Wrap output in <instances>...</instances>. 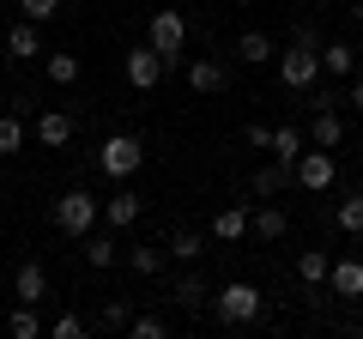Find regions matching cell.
<instances>
[{"instance_id": "cell-19", "label": "cell", "mask_w": 363, "mask_h": 339, "mask_svg": "<svg viewBox=\"0 0 363 339\" xmlns=\"http://www.w3.org/2000/svg\"><path fill=\"white\" fill-rule=\"evenodd\" d=\"M43 73H49V85H79V73H85V67H79V55L55 49L49 61H43Z\"/></svg>"}, {"instance_id": "cell-21", "label": "cell", "mask_w": 363, "mask_h": 339, "mask_svg": "<svg viewBox=\"0 0 363 339\" xmlns=\"http://www.w3.org/2000/svg\"><path fill=\"white\" fill-rule=\"evenodd\" d=\"M327 273H333V261H327L321 248H303L297 255V279L303 285H327Z\"/></svg>"}, {"instance_id": "cell-7", "label": "cell", "mask_w": 363, "mask_h": 339, "mask_svg": "<svg viewBox=\"0 0 363 339\" xmlns=\"http://www.w3.org/2000/svg\"><path fill=\"white\" fill-rule=\"evenodd\" d=\"M164 55L152 49V43H140V49H128V85L133 91H157V79H164Z\"/></svg>"}, {"instance_id": "cell-4", "label": "cell", "mask_w": 363, "mask_h": 339, "mask_svg": "<svg viewBox=\"0 0 363 339\" xmlns=\"http://www.w3.org/2000/svg\"><path fill=\"white\" fill-rule=\"evenodd\" d=\"M145 43H152V49L164 55L169 67H176V61H182V49H188V18H182L176 6H157L152 25H145Z\"/></svg>"}, {"instance_id": "cell-36", "label": "cell", "mask_w": 363, "mask_h": 339, "mask_svg": "<svg viewBox=\"0 0 363 339\" xmlns=\"http://www.w3.org/2000/svg\"><path fill=\"white\" fill-rule=\"evenodd\" d=\"M351 109L363 116V79H351Z\"/></svg>"}, {"instance_id": "cell-1", "label": "cell", "mask_w": 363, "mask_h": 339, "mask_svg": "<svg viewBox=\"0 0 363 339\" xmlns=\"http://www.w3.org/2000/svg\"><path fill=\"white\" fill-rule=\"evenodd\" d=\"M315 79H321V37H315L309 25H297V37H291V49L279 55V85L285 91H309Z\"/></svg>"}, {"instance_id": "cell-20", "label": "cell", "mask_w": 363, "mask_h": 339, "mask_svg": "<svg viewBox=\"0 0 363 339\" xmlns=\"http://www.w3.org/2000/svg\"><path fill=\"white\" fill-rule=\"evenodd\" d=\"M212 236H218V243H236V236H248V206H224L218 218H212Z\"/></svg>"}, {"instance_id": "cell-27", "label": "cell", "mask_w": 363, "mask_h": 339, "mask_svg": "<svg viewBox=\"0 0 363 339\" xmlns=\"http://www.w3.org/2000/svg\"><path fill=\"white\" fill-rule=\"evenodd\" d=\"M85 261H91V267H97V273H109V267H116V261H121V248H116V243H109V236H85Z\"/></svg>"}, {"instance_id": "cell-13", "label": "cell", "mask_w": 363, "mask_h": 339, "mask_svg": "<svg viewBox=\"0 0 363 339\" xmlns=\"http://www.w3.org/2000/svg\"><path fill=\"white\" fill-rule=\"evenodd\" d=\"M236 61L267 67V61H279V49H272V37H267V30H242V37H236Z\"/></svg>"}, {"instance_id": "cell-9", "label": "cell", "mask_w": 363, "mask_h": 339, "mask_svg": "<svg viewBox=\"0 0 363 339\" xmlns=\"http://www.w3.org/2000/svg\"><path fill=\"white\" fill-rule=\"evenodd\" d=\"M145 212V194H133V188H121V194H109L104 200V218H109V230H128L133 218Z\"/></svg>"}, {"instance_id": "cell-8", "label": "cell", "mask_w": 363, "mask_h": 339, "mask_svg": "<svg viewBox=\"0 0 363 339\" xmlns=\"http://www.w3.org/2000/svg\"><path fill=\"white\" fill-rule=\"evenodd\" d=\"M285 188H297V164H279V157H272V164L255 170V194H260V200L285 194Z\"/></svg>"}, {"instance_id": "cell-33", "label": "cell", "mask_w": 363, "mask_h": 339, "mask_svg": "<svg viewBox=\"0 0 363 339\" xmlns=\"http://www.w3.org/2000/svg\"><path fill=\"white\" fill-rule=\"evenodd\" d=\"M49 333H55V339H85V333H91V321H85V315H61Z\"/></svg>"}, {"instance_id": "cell-12", "label": "cell", "mask_w": 363, "mask_h": 339, "mask_svg": "<svg viewBox=\"0 0 363 339\" xmlns=\"http://www.w3.org/2000/svg\"><path fill=\"white\" fill-rule=\"evenodd\" d=\"M327 291L333 297H363V261H333V273H327Z\"/></svg>"}, {"instance_id": "cell-37", "label": "cell", "mask_w": 363, "mask_h": 339, "mask_svg": "<svg viewBox=\"0 0 363 339\" xmlns=\"http://www.w3.org/2000/svg\"><path fill=\"white\" fill-rule=\"evenodd\" d=\"M357 30H363V0H357Z\"/></svg>"}, {"instance_id": "cell-2", "label": "cell", "mask_w": 363, "mask_h": 339, "mask_svg": "<svg viewBox=\"0 0 363 339\" xmlns=\"http://www.w3.org/2000/svg\"><path fill=\"white\" fill-rule=\"evenodd\" d=\"M97 218H104V200H91L85 188H73V194L55 200V230H61V236H91Z\"/></svg>"}, {"instance_id": "cell-10", "label": "cell", "mask_w": 363, "mask_h": 339, "mask_svg": "<svg viewBox=\"0 0 363 339\" xmlns=\"http://www.w3.org/2000/svg\"><path fill=\"white\" fill-rule=\"evenodd\" d=\"M43 297H49V273H43L37 261H25L13 273V303H43Z\"/></svg>"}, {"instance_id": "cell-3", "label": "cell", "mask_w": 363, "mask_h": 339, "mask_svg": "<svg viewBox=\"0 0 363 339\" xmlns=\"http://www.w3.org/2000/svg\"><path fill=\"white\" fill-rule=\"evenodd\" d=\"M212 309H218V321H230V327H248V321H260L267 297H260V291L248 285V279H236V285L212 291Z\"/></svg>"}, {"instance_id": "cell-16", "label": "cell", "mask_w": 363, "mask_h": 339, "mask_svg": "<svg viewBox=\"0 0 363 339\" xmlns=\"http://www.w3.org/2000/svg\"><path fill=\"white\" fill-rule=\"evenodd\" d=\"M188 85H194V91H224V85H230V73H224L218 61H188Z\"/></svg>"}, {"instance_id": "cell-22", "label": "cell", "mask_w": 363, "mask_h": 339, "mask_svg": "<svg viewBox=\"0 0 363 339\" xmlns=\"http://www.w3.org/2000/svg\"><path fill=\"white\" fill-rule=\"evenodd\" d=\"M309 140H315V145H327V152H333V145L345 140V121H339L333 109H315V128H309Z\"/></svg>"}, {"instance_id": "cell-32", "label": "cell", "mask_w": 363, "mask_h": 339, "mask_svg": "<svg viewBox=\"0 0 363 339\" xmlns=\"http://www.w3.org/2000/svg\"><path fill=\"white\" fill-rule=\"evenodd\" d=\"M128 333H133V339H164V315H133Z\"/></svg>"}, {"instance_id": "cell-28", "label": "cell", "mask_w": 363, "mask_h": 339, "mask_svg": "<svg viewBox=\"0 0 363 339\" xmlns=\"http://www.w3.org/2000/svg\"><path fill=\"white\" fill-rule=\"evenodd\" d=\"M206 297H212V291H206V279H200V273H182L176 279V303H182V309H200Z\"/></svg>"}, {"instance_id": "cell-34", "label": "cell", "mask_w": 363, "mask_h": 339, "mask_svg": "<svg viewBox=\"0 0 363 339\" xmlns=\"http://www.w3.org/2000/svg\"><path fill=\"white\" fill-rule=\"evenodd\" d=\"M242 140L255 145V152H272V128H267V121H248V133H242Z\"/></svg>"}, {"instance_id": "cell-6", "label": "cell", "mask_w": 363, "mask_h": 339, "mask_svg": "<svg viewBox=\"0 0 363 339\" xmlns=\"http://www.w3.org/2000/svg\"><path fill=\"white\" fill-rule=\"evenodd\" d=\"M339 182V164L327 145H309V152L297 157V188H309V194H327V188Z\"/></svg>"}, {"instance_id": "cell-25", "label": "cell", "mask_w": 363, "mask_h": 339, "mask_svg": "<svg viewBox=\"0 0 363 339\" xmlns=\"http://www.w3.org/2000/svg\"><path fill=\"white\" fill-rule=\"evenodd\" d=\"M13 152H25V121H18V109L13 116L0 109V157H13Z\"/></svg>"}, {"instance_id": "cell-5", "label": "cell", "mask_w": 363, "mask_h": 339, "mask_svg": "<svg viewBox=\"0 0 363 339\" xmlns=\"http://www.w3.org/2000/svg\"><path fill=\"white\" fill-rule=\"evenodd\" d=\"M140 164H145V145L133 140V133H109V140L97 145V170H104V176H116V182H128Z\"/></svg>"}, {"instance_id": "cell-11", "label": "cell", "mask_w": 363, "mask_h": 339, "mask_svg": "<svg viewBox=\"0 0 363 339\" xmlns=\"http://www.w3.org/2000/svg\"><path fill=\"white\" fill-rule=\"evenodd\" d=\"M6 55H13V61H37L43 55V30L30 25V18H18V25L6 30Z\"/></svg>"}, {"instance_id": "cell-38", "label": "cell", "mask_w": 363, "mask_h": 339, "mask_svg": "<svg viewBox=\"0 0 363 339\" xmlns=\"http://www.w3.org/2000/svg\"><path fill=\"white\" fill-rule=\"evenodd\" d=\"M357 243H363V230H357Z\"/></svg>"}, {"instance_id": "cell-15", "label": "cell", "mask_w": 363, "mask_h": 339, "mask_svg": "<svg viewBox=\"0 0 363 339\" xmlns=\"http://www.w3.org/2000/svg\"><path fill=\"white\" fill-rule=\"evenodd\" d=\"M164 261H169V243H164V248H157V243H140V248H128V267H133L140 279H157V273H164Z\"/></svg>"}, {"instance_id": "cell-17", "label": "cell", "mask_w": 363, "mask_h": 339, "mask_svg": "<svg viewBox=\"0 0 363 339\" xmlns=\"http://www.w3.org/2000/svg\"><path fill=\"white\" fill-rule=\"evenodd\" d=\"M37 140H43V145H55V152H61V145L73 140V121H67L61 109H43V116H37Z\"/></svg>"}, {"instance_id": "cell-14", "label": "cell", "mask_w": 363, "mask_h": 339, "mask_svg": "<svg viewBox=\"0 0 363 339\" xmlns=\"http://www.w3.org/2000/svg\"><path fill=\"white\" fill-rule=\"evenodd\" d=\"M248 230H255L260 243H279V236L291 230V218H285V206H260V212H248Z\"/></svg>"}, {"instance_id": "cell-31", "label": "cell", "mask_w": 363, "mask_h": 339, "mask_svg": "<svg viewBox=\"0 0 363 339\" xmlns=\"http://www.w3.org/2000/svg\"><path fill=\"white\" fill-rule=\"evenodd\" d=\"M18 13L30 25H49V18H61V0H18Z\"/></svg>"}, {"instance_id": "cell-29", "label": "cell", "mask_w": 363, "mask_h": 339, "mask_svg": "<svg viewBox=\"0 0 363 339\" xmlns=\"http://www.w3.org/2000/svg\"><path fill=\"white\" fill-rule=\"evenodd\" d=\"M128 321H133V309H128L121 297H109L104 315H97V327H104V333H128Z\"/></svg>"}, {"instance_id": "cell-35", "label": "cell", "mask_w": 363, "mask_h": 339, "mask_svg": "<svg viewBox=\"0 0 363 339\" xmlns=\"http://www.w3.org/2000/svg\"><path fill=\"white\" fill-rule=\"evenodd\" d=\"M333 104H339V97L327 91V85H309V109H333Z\"/></svg>"}, {"instance_id": "cell-18", "label": "cell", "mask_w": 363, "mask_h": 339, "mask_svg": "<svg viewBox=\"0 0 363 339\" xmlns=\"http://www.w3.org/2000/svg\"><path fill=\"white\" fill-rule=\"evenodd\" d=\"M351 67H357L351 43H321V73L327 79H351Z\"/></svg>"}, {"instance_id": "cell-30", "label": "cell", "mask_w": 363, "mask_h": 339, "mask_svg": "<svg viewBox=\"0 0 363 339\" xmlns=\"http://www.w3.org/2000/svg\"><path fill=\"white\" fill-rule=\"evenodd\" d=\"M333 224H339V230H351V236H357V230H363V194L339 200V206H333Z\"/></svg>"}, {"instance_id": "cell-23", "label": "cell", "mask_w": 363, "mask_h": 339, "mask_svg": "<svg viewBox=\"0 0 363 339\" xmlns=\"http://www.w3.org/2000/svg\"><path fill=\"white\" fill-rule=\"evenodd\" d=\"M303 152H309V145H303L297 128H272V157H279V164H297Z\"/></svg>"}, {"instance_id": "cell-24", "label": "cell", "mask_w": 363, "mask_h": 339, "mask_svg": "<svg viewBox=\"0 0 363 339\" xmlns=\"http://www.w3.org/2000/svg\"><path fill=\"white\" fill-rule=\"evenodd\" d=\"M6 333H13V339H37V333H43V321H37V303H18V309L6 315Z\"/></svg>"}, {"instance_id": "cell-26", "label": "cell", "mask_w": 363, "mask_h": 339, "mask_svg": "<svg viewBox=\"0 0 363 339\" xmlns=\"http://www.w3.org/2000/svg\"><path fill=\"white\" fill-rule=\"evenodd\" d=\"M169 255H176V261H188V267H194L200 255H206V236H200V230H176V236H169Z\"/></svg>"}]
</instances>
